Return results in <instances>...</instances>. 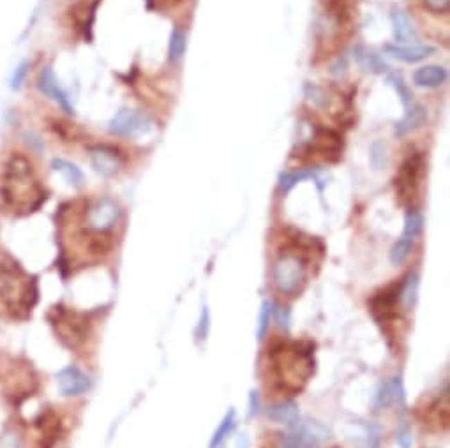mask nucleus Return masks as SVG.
Segmentation results:
<instances>
[{
  "instance_id": "1",
  "label": "nucleus",
  "mask_w": 450,
  "mask_h": 448,
  "mask_svg": "<svg viewBox=\"0 0 450 448\" xmlns=\"http://www.w3.org/2000/svg\"><path fill=\"white\" fill-rule=\"evenodd\" d=\"M269 380L281 393H295L315 373V355L302 342H281L269 351Z\"/></svg>"
},
{
  "instance_id": "2",
  "label": "nucleus",
  "mask_w": 450,
  "mask_h": 448,
  "mask_svg": "<svg viewBox=\"0 0 450 448\" xmlns=\"http://www.w3.org/2000/svg\"><path fill=\"white\" fill-rule=\"evenodd\" d=\"M0 194L12 212H32L43 203V189L37 184L30 161L25 156H12L8 161Z\"/></svg>"
},
{
  "instance_id": "3",
  "label": "nucleus",
  "mask_w": 450,
  "mask_h": 448,
  "mask_svg": "<svg viewBox=\"0 0 450 448\" xmlns=\"http://www.w3.org/2000/svg\"><path fill=\"white\" fill-rule=\"evenodd\" d=\"M0 302L12 318H27L37 302L36 281L25 275L12 260H0Z\"/></svg>"
},
{
  "instance_id": "4",
  "label": "nucleus",
  "mask_w": 450,
  "mask_h": 448,
  "mask_svg": "<svg viewBox=\"0 0 450 448\" xmlns=\"http://www.w3.org/2000/svg\"><path fill=\"white\" fill-rule=\"evenodd\" d=\"M274 286L281 295L295 297L306 284V263L300 256L286 252L277 258L272 268Z\"/></svg>"
},
{
  "instance_id": "5",
  "label": "nucleus",
  "mask_w": 450,
  "mask_h": 448,
  "mask_svg": "<svg viewBox=\"0 0 450 448\" xmlns=\"http://www.w3.org/2000/svg\"><path fill=\"white\" fill-rule=\"evenodd\" d=\"M50 321H52L53 328H55L57 335L64 344H68L69 348H76L85 342L88 334L87 319L85 316L78 315V312L66 309V307H55L50 312Z\"/></svg>"
},
{
  "instance_id": "6",
  "label": "nucleus",
  "mask_w": 450,
  "mask_h": 448,
  "mask_svg": "<svg viewBox=\"0 0 450 448\" xmlns=\"http://www.w3.org/2000/svg\"><path fill=\"white\" fill-rule=\"evenodd\" d=\"M120 217H122L120 205L111 198L104 196L95 200L88 207L85 219H87V228L91 232L97 233V235H104V233H110L119 224Z\"/></svg>"
},
{
  "instance_id": "7",
  "label": "nucleus",
  "mask_w": 450,
  "mask_h": 448,
  "mask_svg": "<svg viewBox=\"0 0 450 448\" xmlns=\"http://www.w3.org/2000/svg\"><path fill=\"white\" fill-rule=\"evenodd\" d=\"M108 129L115 136L135 140V138L145 136L152 129V122H150L145 113H140V111L135 110H120L110 120Z\"/></svg>"
},
{
  "instance_id": "8",
  "label": "nucleus",
  "mask_w": 450,
  "mask_h": 448,
  "mask_svg": "<svg viewBox=\"0 0 450 448\" xmlns=\"http://www.w3.org/2000/svg\"><path fill=\"white\" fill-rule=\"evenodd\" d=\"M36 85H37V91H39L43 95H46L48 99H52L55 104H59V108L64 111V113L75 115V106H73L71 99H69L68 92L60 87L59 80H57L52 67L46 66L41 69L39 75H37Z\"/></svg>"
},
{
  "instance_id": "9",
  "label": "nucleus",
  "mask_w": 450,
  "mask_h": 448,
  "mask_svg": "<svg viewBox=\"0 0 450 448\" xmlns=\"http://www.w3.org/2000/svg\"><path fill=\"white\" fill-rule=\"evenodd\" d=\"M57 382H59L60 392L66 398H78L91 389V377L76 366H68L60 369L57 374Z\"/></svg>"
},
{
  "instance_id": "10",
  "label": "nucleus",
  "mask_w": 450,
  "mask_h": 448,
  "mask_svg": "<svg viewBox=\"0 0 450 448\" xmlns=\"http://www.w3.org/2000/svg\"><path fill=\"white\" fill-rule=\"evenodd\" d=\"M91 162L94 169L103 177H113L122 168L120 156L111 147L97 145L91 149Z\"/></svg>"
},
{
  "instance_id": "11",
  "label": "nucleus",
  "mask_w": 450,
  "mask_h": 448,
  "mask_svg": "<svg viewBox=\"0 0 450 448\" xmlns=\"http://www.w3.org/2000/svg\"><path fill=\"white\" fill-rule=\"evenodd\" d=\"M435 51L436 48L431 46V44H408V46H403V44H387L385 46V53L387 55L406 64L420 62V60L433 55Z\"/></svg>"
},
{
  "instance_id": "12",
  "label": "nucleus",
  "mask_w": 450,
  "mask_h": 448,
  "mask_svg": "<svg viewBox=\"0 0 450 448\" xmlns=\"http://www.w3.org/2000/svg\"><path fill=\"white\" fill-rule=\"evenodd\" d=\"M346 433L359 448H379V433L373 424L352 422L348 425Z\"/></svg>"
},
{
  "instance_id": "13",
  "label": "nucleus",
  "mask_w": 450,
  "mask_h": 448,
  "mask_svg": "<svg viewBox=\"0 0 450 448\" xmlns=\"http://www.w3.org/2000/svg\"><path fill=\"white\" fill-rule=\"evenodd\" d=\"M419 159L417 158H408L406 161L401 166V171L395 177V187H397L399 196L410 198L413 194L415 184L419 178Z\"/></svg>"
},
{
  "instance_id": "14",
  "label": "nucleus",
  "mask_w": 450,
  "mask_h": 448,
  "mask_svg": "<svg viewBox=\"0 0 450 448\" xmlns=\"http://www.w3.org/2000/svg\"><path fill=\"white\" fill-rule=\"evenodd\" d=\"M321 436L312 427H297L281 438L283 448H316Z\"/></svg>"
},
{
  "instance_id": "15",
  "label": "nucleus",
  "mask_w": 450,
  "mask_h": 448,
  "mask_svg": "<svg viewBox=\"0 0 450 448\" xmlns=\"http://www.w3.org/2000/svg\"><path fill=\"white\" fill-rule=\"evenodd\" d=\"M392 30H394V39L397 44L410 43L417 39V28L411 24L410 16L403 9H394L392 11Z\"/></svg>"
},
{
  "instance_id": "16",
  "label": "nucleus",
  "mask_w": 450,
  "mask_h": 448,
  "mask_svg": "<svg viewBox=\"0 0 450 448\" xmlns=\"http://www.w3.org/2000/svg\"><path fill=\"white\" fill-rule=\"evenodd\" d=\"M447 69L442 66H426L413 73V83L417 87L435 88L447 82Z\"/></svg>"
},
{
  "instance_id": "17",
  "label": "nucleus",
  "mask_w": 450,
  "mask_h": 448,
  "mask_svg": "<svg viewBox=\"0 0 450 448\" xmlns=\"http://www.w3.org/2000/svg\"><path fill=\"white\" fill-rule=\"evenodd\" d=\"M320 174H321L320 166H311V168H299V169H293V171H285V174L279 175V189L283 191V193H288V191H292L299 182L308 180V178L320 182Z\"/></svg>"
},
{
  "instance_id": "18",
  "label": "nucleus",
  "mask_w": 450,
  "mask_h": 448,
  "mask_svg": "<svg viewBox=\"0 0 450 448\" xmlns=\"http://www.w3.org/2000/svg\"><path fill=\"white\" fill-rule=\"evenodd\" d=\"M267 417H269L272 422H277V424L295 425L300 417L299 406L292 401L276 402V404L267 408Z\"/></svg>"
},
{
  "instance_id": "19",
  "label": "nucleus",
  "mask_w": 450,
  "mask_h": 448,
  "mask_svg": "<svg viewBox=\"0 0 450 448\" xmlns=\"http://www.w3.org/2000/svg\"><path fill=\"white\" fill-rule=\"evenodd\" d=\"M424 120H426V111H424V108L415 106L413 104L410 110H406L404 117L395 124L394 127L395 136H404V134H408L411 129H415V127L422 126Z\"/></svg>"
},
{
  "instance_id": "20",
  "label": "nucleus",
  "mask_w": 450,
  "mask_h": 448,
  "mask_svg": "<svg viewBox=\"0 0 450 448\" xmlns=\"http://www.w3.org/2000/svg\"><path fill=\"white\" fill-rule=\"evenodd\" d=\"M52 168L55 169L57 174H60L64 177V180L68 182L73 187H79L83 184V171L71 161H66V159H53Z\"/></svg>"
},
{
  "instance_id": "21",
  "label": "nucleus",
  "mask_w": 450,
  "mask_h": 448,
  "mask_svg": "<svg viewBox=\"0 0 450 448\" xmlns=\"http://www.w3.org/2000/svg\"><path fill=\"white\" fill-rule=\"evenodd\" d=\"M417 293H419V275L411 272L404 279L403 284H399V302L404 309H411L417 302Z\"/></svg>"
},
{
  "instance_id": "22",
  "label": "nucleus",
  "mask_w": 450,
  "mask_h": 448,
  "mask_svg": "<svg viewBox=\"0 0 450 448\" xmlns=\"http://www.w3.org/2000/svg\"><path fill=\"white\" fill-rule=\"evenodd\" d=\"M355 59L359 60V64L366 69V71L376 73V75L388 73V66L383 62V59H379V57L376 55V53H373V51L364 50L362 46H359L355 50Z\"/></svg>"
},
{
  "instance_id": "23",
  "label": "nucleus",
  "mask_w": 450,
  "mask_h": 448,
  "mask_svg": "<svg viewBox=\"0 0 450 448\" xmlns=\"http://www.w3.org/2000/svg\"><path fill=\"white\" fill-rule=\"evenodd\" d=\"M415 239H410V236H401V239L392 245L391 249V261L394 265H403L404 261L408 260V256L411 254V249H413Z\"/></svg>"
},
{
  "instance_id": "24",
  "label": "nucleus",
  "mask_w": 450,
  "mask_h": 448,
  "mask_svg": "<svg viewBox=\"0 0 450 448\" xmlns=\"http://www.w3.org/2000/svg\"><path fill=\"white\" fill-rule=\"evenodd\" d=\"M233 425H235V411L233 409H229L228 413H226V417L223 418L221 425L218 427V431L214 433L212 440H210L209 443V448H219L223 445V441L226 440V438L232 434L233 431Z\"/></svg>"
},
{
  "instance_id": "25",
  "label": "nucleus",
  "mask_w": 450,
  "mask_h": 448,
  "mask_svg": "<svg viewBox=\"0 0 450 448\" xmlns=\"http://www.w3.org/2000/svg\"><path fill=\"white\" fill-rule=\"evenodd\" d=\"M186 44V34L178 27H175L170 34V43H168V53H170V59L174 60V62H177V60H180L182 57H184Z\"/></svg>"
},
{
  "instance_id": "26",
  "label": "nucleus",
  "mask_w": 450,
  "mask_h": 448,
  "mask_svg": "<svg viewBox=\"0 0 450 448\" xmlns=\"http://www.w3.org/2000/svg\"><path fill=\"white\" fill-rule=\"evenodd\" d=\"M388 83H391L394 91L397 92L399 99L403 102L404 110H410L413 106V99H411V91L408 88V85L404 83V80L401 78V75L397 73H388Z\"/></svg>"
},
{
  "instance_id": "27",
  "label": "nucleus",
  "mask_w": 450,
  "mask_h": 448,
  "mask_svg": "<svg viewBox=\"0 0 450 448\" xmlns=\"http://www.w3.org/2000/svg\"><path fill=\"white\" fill-rule=\"evenodd\" d=\"M424 226V217L422 214L419 212L417 209H410L404 216V236H410V239H415V236L419 235L422 232Z\"/></svg>"
},
{
  "instance_id": "28",
  "label": "nucleus",
  "mask_w": 450,
  "mask_h": 448,
  "mask_svg": "<svg viewBox=\"0 0 450 448\" xmlns=\"http://www.w3.org/2000/svg\"><path fill=\"white\" fill-rule=\"evenodd\" d=\"M270 316H272V304L263 302L260 307V315H258V325H256V337L263 339L267 330H269Z\"/></svg>"
},
{
  "instance_id": "29",
  "label": "nucleus",
  "mask_w": 450,
  "mask_h": 448,
  "mask_svg": "<svg viewBox=\"0 0 450 448\" xmlns=\"http://www.w3.org/2000/svg\"><path fill=\"white\" fill-rule=\"evenodd\" d=\"M388 393H391V402H397L399 406H404V386L401 377H392L391 382H387Z\"/></svg>"
},
{
  "instance_id": "30",
  "label": "nucleus",
  "mask_w": 450,
  "mask_h": 448,
  "mask_svg": "<svg viewBox=\"0 0 450 448\" xmlns=\"http://www.w3.org/2000/svg\"><path fill=\"white\" fill-rule=\"evenodd\" d=\"M371 162L376 169L383 168V166L387 165V147L383 145V143L376 142L373 143L371 147Z\"/></svg>"
},
{
  "instance_id": "31",
  "label": "nucleus",
  "mask_w": 450,
  "mask_h": 448,
  "mask_svg": "<svg viewBox=\"0 0 450 448\" xmlns=\"http://www.w3.org/2000/svg\"><path fill=\"white\" fill-rule=\"evenodd\" d=\"M209 330H210V312H209V307L203 306L202 316H200V321H198V326H196L198 341H205L207 335H209Z\"/></svg>"
},
{
  "instance_id": "32",
  "label": "nucleus",
  "mask_w": 450,
  "mask_h": 448,
  "mask_svg": "<svg viewBox=\"0 0 450 448\" xmlns=\"http://www.w3.org/2000/svg\"><path fill=\"white\" fill-rule=\"evenodd\" d=\"M306 95H308L309 101H312L316 106L327 108V94H325L324 88L316 87V85H308L306 87Z\"/></svg>"
},
{
  "instance_id": "33",
  "label": "nucleus",
  "mask_w": 450,
  "mask_h": 448,
  "mask_svg": "<svg viewBox=\"0 0 450 448\" xmlns=\"http://www.w3.org/2000/svg\"><path fill=\"white\" fill-rule=\"evenodd\" d=\"M395 441H397L399 448H411L413 438H411V429L406 424L401 425L395 433Z\"/></svg>"
},
{
  "instance_id": "34",
  "label": "nucleus",
  "mask_w": 450,
  "mask_h": 448,
  "mask_svg": "<svg viewBox=\"0 0 450 448\" xmlns=\"http://www.w3.org/2000/svg\"><path fill=\"white\" fill-rule=\"evenodd\" d=\"M272 315H274V318H276V323L281 330H288L290 328V309L288 307H276V309H272Z\"/></svg>"
},
{
  "instance_id": "35",
  "label": "nucleus",
  "mask_w": 450,
  "mask_h": 448,
  "mask_svg": "<svg viewBox=\"0 0 450 448\" xmlns=\"http://www.w3.org/2000/svg\"><path fill=\"white\" fill-rule=\"evenodd\" d=\"M27 73H28V62H21L20 66L16 67L15 75H12V78H11V87L18 91V88H20L21 85H24L25 76H27Z\"/></svg>"
},
{
  "instance_id": "36",
  "label": "nucleus",
  "mask_w": 450,
  "mask_h": 448,
  "mask_svg": "<svg viewBox=\"0 0 450 448\" xmlns=\"http://www.w3.org/2000/svg\"><path fill=\"white\" fill-rule=\"evenodd\" d=\"M424 6L429 11L440 12V15L450 11V0H424Z\"/></svg>"
},
{
  "instance_id": "37",
  "label": "nucleus",
  "mask_w": 450,
  "mask_h": 448,
  "mask_svg": "<svg viewBox=\"0 0 450 448\" xmlns=\"http://www.w3.org/2000/svg\"><path fill=\"white\" fill-rule=\"evenodd\" d=\"M0 448H21L20 438L16 434H6V436L0 438Z\"/></svg>"
},
{
  "instance_id": "38",
  "label": "nucleus",
  "mask_w": 450,
  "mask_h": 448,
  "mask_svg": "<svg viewBox=\"0 0 450 448\" xmlns=\"http://www.w3.org/2000/svg\"><path fill=\"white\" fill-rule=\"evenodd\" d=\"M260 411V398H258V393L251 392L249 393V417H254Z\"/></svg>"
},
{
  "instance_id": "39",
  "label": "nucleus",
  "mask_w": 450,
  "mask_h": 448,
  "mask_svg": "<svg viewBox=\"0 0 450 448\" xmlns=\"http://www.w3.org/2000/svg\"><path fill=\"white\" fill-rule=\"evenodd\" d=\"M249 445H251V441H249L247 434L244 433H242L241 436L237 438V441H235V448H249Z\"/></svg>"
},
{
  "instance_id": "40",
  "label": "nucleus",
  "mask_w": 450,
  "mask_h": 448,
  "mask_svg": "<svg viewBox=\"0 0 450 448\" xmlns=\"http://www.w3.org/2000/svg\"><path fill=\"white\" fill-rule=\"evenodd\" d=\"M178 2H182V0H156L158 8H174Z\"/></svg>"
},
{
  "instance_id": "41",
  "label": "nucleus",
  "mask_w": 450,
  "mask_h": 448,
  "mask_svg": "<svg viewBox=\"0 0 450 448\" xmlns=\"http://www.w3.org/2000/svg\"><path fill=\"white\" fill-rule=\"evenodd\" d=\"M71 2H73V0H71Z\"/></svg>"
}]
</instances>
